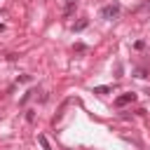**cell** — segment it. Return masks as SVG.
Returning <instances> with one entry per match:
<instances>
[{"instance_id":"obj_1","label":"cell","mask_w":150,"mask_h":150,"mask_svg":"<svg viewBox=\"0 0 150 150\" xmlns=\"http://www.w3.org/2000/svg\"><path fill=\"white\" fill-rule=\"evenodd\" d=\"M120 12H122L120 2H110V5L101 7V16H103V19H117V16H120Z\"/></svg>"},{"instance_id":"obj_2","label":"cell","mask_w":150,"mask_h":150,"mask_svg":"<svg viewBox=\"0 0 150 150\" xmlns=\"http://www.w3.org/2000/svg\"><path fill=\"white\" fill-rule=\"evenodd\" d=\"M136 98V94H131V91H127V94H122V96H117L115 98V105L117 108H122V105H127V103H131Z\"/></svg>"},{"instance_id":"obj_3","label":"cell","mask_w":150,"mask_h":150,"mask_svg":"<svg viewBox=\"0 0 150 150\" xmlns=\"http://www.w3.org/2000/svg\"><path fill=\"white\" fill-rule=\"evenodd\" d=\"M87 26H89V21H87V19H80V21L73 26V30H75V33H80V30H84Z\"/></svg>"},{"instance_id":"obj_4","label":"cell","mask_w":150,"mask_h":150,"mask_svg":"<svg viewBox=\"0 0 150 150\" xmlns=\"http://www.w3.org/2000/svg\"><path fill=\"white\" fill-rule=\"evenodd\" d=\"M94 94H98V96H105V94H110V87H108V84H101V87H94Z\"/></svg>"},{"instance_id":"obj_5","label":"cell","mask_w":150,"mask_h":150,"mask_svg":"<svg viewBox=\"0 0 150 150\" xmlns=\"http://www.w3.org/2000/svg\"><path fill=\"white\" fill-rule=\"evenodd\" d=\"M38 141H40V145H42V150H52V145H49V141H47V136H38Z\"/></svg>"},{"instance_id":"obj_6","label":"cell","mask_w":150,"mask_h":150,"mask_svg":"<svg viewBox=\"0 0 150 150\" xmlns=\"http://www.w3.org/2000/svg\"><path fill=\"white\" fill-rule=\"evenodd\" d=\"M138 9H141L143 14H150V0H145V2H143V5L138 7Z\"/></svg>"},{"instance_id":"obj_7","label":"cell","mask_w":150,"mask_h":150,"mask_svg":"<svg viewBox=\"0 0 150 150\" xmlns=\"http://www.w3.org/2000/svg\"><path fill=\"white\" fill-rule=\"evenodd\" d=\"M33 94H35V91H26V94H23V98H21V105H23V103H28V98H30Z\"/></svg>"},{"instance_id":"obj_8","label":"cell","mask_w":150,"mask_h":150,"mask_svg":"<svg viewBox=\"0 0 150 150\" xmlns=\"http://www.w3.org/2000/svg\"><path fill=\"white\" fill-rule=\"evenodd\" d=\"M73 49H75V52H87V47H84V45H82V42H77V45H75V47H73Z\"/></svg>"},{"instance_id":"obj_9","label":"cell","mask_w":150,"mask_h":150,"mask_svg":"<svg viewBox=\"0 0 150 150\" xmlns=\"http://www.w3.org/2000/svg\"><path fill=\"white\" fill-rule=\"evenodd\" d=\"M26 120H28V122H33V120H35V112H33V110H28V112H26Z\"/></svg>"},{"instance_id":"obj_10","label":"cell","mask_w":150,"mask_h":150,"mask_svg":"<svg viewBox=\"0 0 150 150\" xmlns=\"http://www.w3.org/2000/svg\"><path fill=\"white\" fill-rule=\"evenodd\" d=\"M68 2H77V0H68Z\"/></svg>"}]
</instances>
